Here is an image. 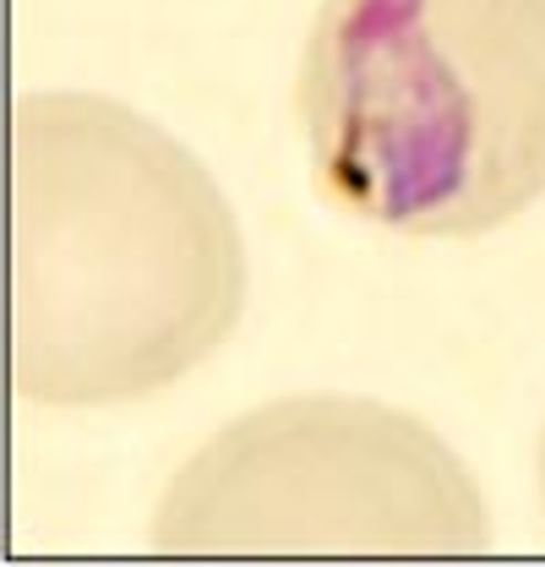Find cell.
Instances as JSON below:
<instances>
[{"label":"cell","mask_w":545,"mask_h":567,"mask_svg":"<svg viewBox=\"0 0 545 567\" xmlns=\"http://www.w3.org/2000/svg\"><path fill=\"white\" fill-rule=\"evenodd\" d=\"M246 311L229 197L186 142L104 93L11 110V388L110 410L192 377Z\"/></svg>","instance_id":"1"},{"label":"cell","mask_w":545,"mask_h":567,"mask_svg":"<svg viewBox=\"0 0 545 567\" xmlns=\"http://www.w3.org/2000/svg\"><path fill=\"white\" fill-rule=\"evenodd\" d=\"M295 121L333 208L485 235L545 197V0H322Z\"/></svg>","instance_id":"2"},{"label":"cell","mask_w":545,"mask_h":567,"mask_svg":"<svg viewBox=\"0 0 545 567\" xmlns=\"http://www.w3.org/2000/svg\"><path fill=\"white\" fill-rule=\"evenodd\" d=\"M541 502H545V436H541Z\"/></svg>","instance_id":"4"},{"label":"cell","mask_w":545,"mask_h":567,"mask_svg":"<svg viewBox=\"0 0 545 567\" xmlns=\"http://www.w3.org/2000/svg\"><path fill=\"white\" fill-rule=\"evenodd\" d=\"M169 557H470L491 513L464 458L409 410L295 393L213 431L153 513Z\"/></svg>","instance_id":"3"}]
</instances>
